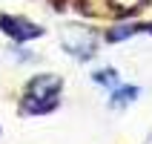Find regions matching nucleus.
Returning a JSON list of instances; mask_svg holds the SVG:
<instances>
[{"label": "nucleus", "instance_id": "1", "mask_svg": "<svg viewBox=\"0 0 152 144\" xmlns=\"http://www.w3.org/2000/svg\"><path fill=\"white\" fill-rule=\"evenodd\" d=\"M60 89H63V81L58 75H37L29 81L23 95V112L29 115H43V112H52L58 107Z\"/></svg>", "mask_w": 152, "mask_h": 144}, {"label": "nucleus", "instance_id": "2", "mask_svg": "<svg viewBox=\"0 0 152 144\" xmlns=\"http://www.w3.org/2000/svg\"><path fill=\"white\" fill-rule=\"evenodd\" d=\"M63 49L77 61H89L98 49V35L92 29H80V26H66V32L60 38Z\"/></svg>", "mask_w": 152, "mask_h": 144}, {"label": "nucleus", "instance_id": "3", "mask_svg": "<svg viewBox=\"0 0 152 144\" xmlns=\"http://www.w3.org/2000/svg\"><path fill=\"white\" fill-rule=\"evenodd\" d=\"M0 29H3L9 38H15V41H34V38L43 35V29L37 23L26 20V17H12V15L0 17Z\"/></svg>", "mask_w": 152, "mask_h": 144}, {"label": "nucleus", "instance_id": "4", "mask_svg": "<svg viewBox=\"0 0 152 144\" xmlns=\"http://www.w3.org/2000/svg\"><path fill=\"white\" fill-rule=\"evenodd\" d=\"M152 35V23H126V26H115V29H109L106 32V41L118 43L124 41V38H132V35Z\"/></svg>", "mask_w": 152, "mask_h": 144}, {"label": "nucleus", "instance_id": "5", "mask_svg": "<svg viewBox=\"0 0 152 144\" xmlns=\"http://www.w3.org/2000/svg\"><path fill=\"white\" fill-rule=\"evenodd\" d=\"M138 98V86H115L112 89V98H109V104L112 107H126V104H132Z\"/></svg>", "mask_w": 152, "mask_h": 144}, {"label": "nucleus", "instance_id": "6", "mask_svg": "<svg viewBox=\"0 0 152 144\" xmlns=\"http://www.w3.org/2000/svg\"><path fill=\"white\" fill-rule=\"evenodd\" d=\"M95 84H103V86H109V89H115L118 86V75H115V69H98L92 75Z\"/></svg>", "mask_w": 152, "mask_h": 144}]
</instances>
